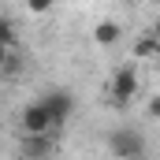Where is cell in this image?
<instances>
[{"label":"cell","mask_w":160,"mask_h":160,"mask_svg":"<svg viewBox=\"0 0 160 160\" xmlns=\"http://www.w3.org/2000/svg\"><path fill=\"white\" fill-rule=\"evenodd\" d=\"M138 89H142V78H138V67H134V60H130V63H119V67H116V75H112V82H108V93H112V101H116L119 108H127V104L138 97Z\"/></svg>","instance_id":"6da1fadb"},{"label":"cell","mask_w":160,"mask_h":160,"mask_svg":"<svg viewBox=\"0 0 160 160\" xmlns=\"http://www.w3.org/2000/svg\"><path fill=\"white\" fill-rule=\"evenodd\" d=\"M108 149H112L116 160H142L145 157V138L134 127H119V130L108 134Z\"/></svg>","instance_id":"7a4b0ae2"},{"label":"cell","mask_w":160,"mask_h":160,"mask_svg":"<svg viewBox=\"0 0 160 160\" xmlns=\"http://www.w3.org/2000/svg\"><path fill=\"white\" fill-rule=\"evenodd\" d=\"M41 104L48 108V116H52V123L56 127H63V123L71 119V112H75V97H71V89H45L41 93Z\"/></svg>","instance_id":"3957f363"},{"label":"cell","mask_w":160,"mask_h":160,"mask_svg":"<svg viewBox=\"0 0 160 160\" xmlns=\"http://www.w3.org/2000/svg\"><path fill=\"white\" fill-rule=\"evenodd\" d=\"M19 127H22V134H48L56 123H52L48 108L41 104V97H38V101H30V104L19 112Z\"/></svg>","instance_id":"277c9868"},{"label":"cell","mask_w":160,"mask_h":160,"mask_svg":"<svg viewBox=\"0 0 160 160\" xmlns=\"http://www.w3.org/2000/svg\"><path fill=\"white\" fill-rule=\"evenodd\" d=\"M119 38H123V26L116 22V19H101V22L93 26V41H97L101 48H112Z\"/></svg>","instance_id":"5b68a950"},{"label":"cell","mask_w":160,"mask_h":160,"mask_svg":"<svg viewBox=\"0 0 160 160\" xmlns=\"http://www.w3.org/2000/svg\"><path fill=\"white\" fill-rule=\"evenodd\" d=\"M48 153H52L48 134H26V142H22V157L26 160H48Z\"/></svg>","instance_id":"8992f818"},{"label":"cell","mask_w":160,"mask_h":160,"mask_svg":"<svg viewBox=\"0 0 160 160\" xmlns=\"http://www.w3.org/2000/svg\"><path fill=\"white\" fill-rule=\"evenodd\" d=\"M130 60H160V41L153 38V34H142V38L134 41Z\"/></svg>","instance_id":"52a82bcc"},{"label":"cell","mask_w":160,"mask_h":160,"mask_svg":"<svg viewBox=\"0 0 160 160\" xmlns=\"http://www.w3.org/2000/svg\"><path fill=\"white\" fill-rule=\"evenodd\" d=\"M15 41H19V34H15V22L0 15V45H8V48H15Z\"/></svg>","instance_id":"ba28073f"},{"label":"cell","mask_w":160,"mask_h":160,"mask_svg":"<svg viewBox=\"0 0 160 160\" xmlns=\"http://www.w3.org/2000/svg\"><path fill=\"white\" fill-rule=\"evenodd\" d=\"M56 8V0H26V11L30 15H45V11H52Z\"/></svg>","instance_id":"9c48e42d"},{"label":"cell","mask_w":160,"mask_h":160,"mask_svg":"<svg viewBox=\"0 0 160 160\" xmlns=\"http://www.w3.org/2000/svg\"><path fill=\"white\" fill-rule=\"evenodd\" d=\"M11 56H15V48H8V45H0V71L8 67V60H11Z\"/></svg>","instance_id":"30bf717a"},{"label":"cell","mask_w":160,"mask_h":160,"mask_svg":"<svg viewBox=\"0 0 160 160\" xmlns=\"http://www.w3.org/2000/svg\"><path fill=\"white\" fill-rule=\"evenodd\" d=\"M149 116L160 119V93H157V97H149Z\"/></svg>","instance_id":"8fae6325"},{"label":"cell","mask_w":160,"mask_h":160,"mask_svg":"<svg viewBox=\"0 0 160 160\" xmlns=\"http://www.w3.org/2000/svg\"><path fill=\"white\" fill-rule=\"evenodd\" d=\"M149 34H153V38L160 41V19H157V22H153V30H149Z\"/></svg>","instance_id":"7c38bea8"},{"label":"cell","mask_w":160,"mask_h":160,"mask_svg":"<svg viewBox=\"0 0 160 160\" xmlns=\"http://www.w3.org/2000/svg\"><path fill=\"white\" fill-rule=\"evenodd\" d=\"M130 4H142V0H130Z\"/></svg>","instance_id":"4fadbf2b"}]
</instances>
